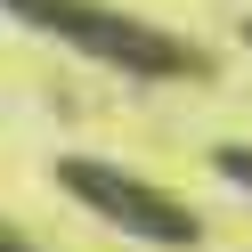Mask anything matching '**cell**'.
<instances>
[{
	"mask_svg": "<svg viewBox=\"0 0 252 252\" xmlns=\"http://www.w3.org/2000/svg\"><path fill=\"white\" fill-rule=\"evenodd\" d=\"M0 8L17 25H33V33H49L57 49L90 57L106 73H130V82H195L203 73V49H187L179 33L130 17L114 0H0Z\"/></svg>",
	"mask_w": 252,
	"mask_h": 252,
	"instance_id": "6da1fadb",
	"label": "cell"
},
{
	"mask_svg": "<svg viewBox=\"0 0 252 252\" xmlns=\"http://www.w3.org/2000/svg\"><path fill=\"white\" fill-rule=\"evenodd\" d=\"M57 187H65L90 220H106L114 236H130V244H155V252H195V244H203L195 203L171 195V187H155V179H138L130 163H106V155H57Z\"/></svg>",
	"mask_w": 252,
	"mask_h": 252,
	"instance_id": "7a4b0ae2",
	"label": "cell"
},
{
	"mask_svg": "<svg viewBox=\"0 0 252 252\" xmlns=\"http://www.w3.org/2000/svg\"><path fill=\"white\" fill-rule=\"evenodd\" d=\"M212 171L236 187V195H252V147H212Z\"/></svg>",
	"mask_w": 252,
	"mask_h": 252,
	"instance_id": "3957f363",
	"label": "cell"
},
{
	"mask_svg": "<svg viewBox=\"0 0 252 252\" xmlns=\"http://www.w3.org/2000/svg\"><path fill=\"white\" fill-rule=\"evenodd\" d=\"M0 252H49V244H33L25 228H8V220H0Z\"/></svg>",
	"mask_w": 252,
	"mask_h": 252,
	"instance_id": "277c9868",
	"label": "cell"
},
{
	"mask_svg": "<svg viewBox=\"0 0 252 252\" xmlns=\"http://www.w3.org/2000/svg\"><path fill=\"white\" fill-rule=\"evenodd\" d=\"M244 41H252V17H244Z\"/></svg>",
	"mask_w": 252,
	"mask_h": 252,
	"instance_id": "5b68a950",
	"label": "cell"
}]
</instances>
